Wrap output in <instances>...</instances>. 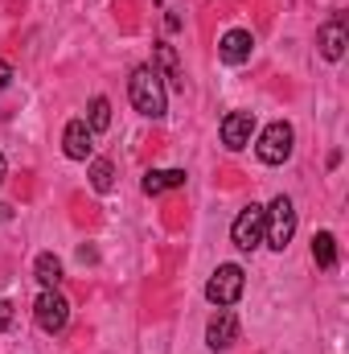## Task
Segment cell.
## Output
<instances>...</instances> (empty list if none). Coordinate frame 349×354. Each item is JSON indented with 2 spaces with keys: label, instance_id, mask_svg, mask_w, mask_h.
<instances>
[{
  "label": "cell",
  "instance_id": "obj_21",
  "mask_svg": "<svg viewBox=\"0 0 349 354\" xmlns=\"http://www.w3.org/2000/svg\"><path fill=\"white\" fill-rule=\"evenodd\" d=\"M0 181H4V153H0Z\"/></svg>",
  "mask_w": 349,
  "mask_h": 354
},
{
  "label": "cell",
  "instance_id": "obj_17",
  "mask_svg": "<svg viewBox=\"0 0 349 354\" xmlns=\"http://www.w3.org/2000/svg\"><path fill=\"white\" fill-rule=\"evenodd\" d=\"M87 128H90V132H107V128H111V103H107L103 95H94V99H90Z\"/></svg>",
  "mask_w": 349,
  "mask_h": 354
},
{
  "label": "cell",
  "instance_id": "obj_19",
  "mask_svg": "<svg viewBox=\"0 0 349 354\" xmlns=\"http://www.w3.org/2000/svg\"><path fill=\"white\" fill-rule=\"evenodd\" d=\"M8 322H12V305H8V301H0V330H4Z\"/></svg>",
  "mask_w": 349,
  "mask_h": 354
},
{
  "label": "cell",
  "instance_id": "obj_6",
  "mask_svg": "<svg viewBox=\"0 0 349 354\" xmlns=\"http://www.w3.org/2000/svg\"><path fill=\"white\" fill-rule=\"evenodd\" d=\"M263 231H267V214H263V206H243L239 210V218H235V227H230V239H235V248L239 252H255L263 243Z\"/></svg>",
  "mask_w": 349,
  "mask_h": 354
},
{
  "label": "cell",
  "instance_id": "obj_12",
  "mask_svg": "<svg viewBox=\"0 0 349 354\" xmlns=\"http://www.w3.org/2000/svg\"><path fill=\"white\" fill-rule=\"evenodd\" d=\"M140 185H144L148 198H157V194H165V189H181V185H185V169H148Z\"/></svg>",
  "mask_w": 349,
  "mask_h": 354
},
{
  "label": "cell",
  "instance_id": "obj_16",
  "mask_svg": "<svg viewBox=\"0 0 349 354\" xmlns=\"http://www.w3.org/2000/svg\"><path fill=\"white\" fill-rule=\"evenodd\" d=\"M90 189H99V194H111L115 189V165L111 161H90Z\"/></svg>",
  "mask_w": 349,
  "mask_h": 354
},
{
  "label": "cell",
  "instance_id": "obj_13",
  "mask_svg": "<svg viewBox=\"0 0 349 354\" xmlns=\"http://www.w3.org/2000/svg\"><path fill=\"white\" fill-rule=\"evenodd\" d=\"M33 276H37L41 288H58V284H62V260H58L54 252H41L37 264H33Z\"/></svg>",
  "mask_w": 349,
  "mask_h": 354
},
{
  "label": "cell",
  "instance_id": "obj_10",
  "mask_svg": "<svg viewBox=\"0 0 349 354\" xmlns=\"http://www.w3.org/2000/svg\"><path fill=\"white\" fill-rule=\"evenodd\" d=\"M62 149H66L70 161H87L90 153H94V132L87 128V120H70V124H66V132H62Z\"/></svg>",
  "mask_w": 349,
  "mask_h": 354
},
{
  "label": "cell",
  "instance_id": "obj_11",
  "mask_svg": "<svg viewBox=\"0 0 349 354\" xmlns=\"http://www.w3.org/2000/svg\"><path fill=\"white\" fill-rule=\"evenodd\" d=\"M251 50H255V37H251L247 29H230V33H222V41H218V58L230 62V66H243V62L251 58Z\"/></svg>",
  "mask_w": 349,
  "mask_h": 354
},
{
  "label": "cell",
  "instance_id": "obj_3",
  "mask_svg": "<svg viewBox=\"0 0 349 354\" xmlns=\"http://www.w3.org/2000/svg\"><path fill=\"white\" fill-rule=\"evenodd\" d=\"M243 288H247V272L239 264H218V272L210 276V284H206V297L218 305V309H230L239 297H243Z\"/></svg>",
  "mask_w": 349,
  "mask_h": 354
},
{
  "label": "cell",
  "instance_id": "obj_9",
  "mask_svg": "<svg viewBox=\"0 0 349 354\" xmlns=\"http://www.w3.org/2000/svg\"><path fill=\"white\" fill-rule=\"evenodd\" d=\"M235 338H239V317H235L230 309H218V313L210 317V326H206V342H210V351H230Z\"/></svg>",
  "mask_w": 349,
  "mask_h": 354
},
{
  "label": "cell",
  "instance_id": "obj_4",
  "mask_svg": "<svg viewBox=\"0 0 349 354\" xmlns=\"http://www.w3.org/2000/svg\"><path fill=\"white\" fill-rule=\"evenodd\" d=\"M292 140H296L292 124H288V120H275V124H267V128H263L255 153H259L263 165H283V161L292 157Z\"/></svg>",
  "mask_w": 349,
  "mask_h": 354
},
{
  "label": "cell",
  "instance_id": "obj_18",
  "mask_svg": "<svg viewBox=\"0 0 349 354\" xmlns=\"http://www.w3.org/2000/svg\"><path fill=\"white\" fill-rule=\"evenodd\" d=\"M8 83H12V66H8V62L0 58V91L8 87Z\"/></svg>",
  "mask_w": 349,
  "mask_h": 354
},
{
  "label": "cell",
  "instance_id": "obj_8",
  "mask_svg": "<svg viewBox=\"0 0 349 354\" xmlns=\"http://www.w3.org/2000/svg\"><path fill=\"white\" fill-rule=\"evenodd\" d=\"M251 132H255V115H251V111H230V115L222 120V145H226L230 153L247 149V145H251Z\"/></svg>",
  "mask_w": 349,
  "mask_h": 354
},
{
  "label": "cell",
  "instance_id": "obj_14",
  "mask_svg": "<svg viewBox=\"0 0 349 354\" xmlns=\"http://www.w3.org/2000/svg\"><path fill=\"white\" fill-rule=\"evenodd\" d=\"M312 260L321 268H337V239H333V231H317L312 235Z\"/></svg>",
  "mask_w": 349,
  "mask_h": 354
},
{
  "label": "cell",
  "instance_id": "obj_2",
  "mask_svg": "<svg viewBox=\"0 0 349 354\" xmlns=\"http://www.w3.org/2000/svg\"><path fill=\"white\" fill-rule=\"evenodd\" d=\"M263 214H267L263 243H267V248H275V252H283V248L292 243V235H296V206H292V198H288V194H279Z\"/></svg>",
  "mask_w": 349,
  "mask_h": 354
},
{
  "label": "cell",
  "instance_id": "obj_5",
  "mask_svg": "<svg viewBox=\"0 0 349 354\" xmlns=\"http://www.w3.org/2000/svg\"><path fill=\"white\" fill-rule=\"evenodd\" d=\"M33 322H37L46 334H62L66 322H70V301H66L58 288H46V292L37 297V305H33Z\"/></svg>",
  "mask_w": 349,
  "mask_h": 354
},
{
  "label": "cell",
  "instance_id": "obj_7",
  "mask_svg": "<svg viewBox=\"0 0 349 354\" xmlns=\"http://www.w3.org/2000/svg\"><path fill=\"white\" fill-rule=\"evenodd\" d=\"M317 46L329 62H341L346 58V46H349V29H346V17H333L329 25L317 29Z\"/></svg>",
  "mask_w": 349,
  "mask_h": 354
},
{
  "label": "cell",
  "instance_id": "obj_20",
  "mask_svg": "<svg viewBox=\"0 0 349 354\" xmlns=\"http://www.w3.org/2000/svg\"><path fill=\"white\" fill-rule=\"evenodd\" d=\"M8 218H12V206H4V202H0V223H8Z\"/></svg>",
  "mask_w": 349,
  "mask_h": 354
},
{
  "label": "cell",
  "instance_id": "obj_1",
  "mask_svg": "<svg viewBox=\"0 0 349 354\" xmlns=\"http://www.w3.org/2000/svg\"><path fill=\"white\" fill-rule=\"evenodd\" d=\"M128 95H132V107L148 120H165V83H161V71L157 66H136L132 71V83H128Z\"/></svg>",
  "mask_w": 349,
  "mask_h": 354
},
{
  "label": "cell",
  "instance_id": "obj_15",
  "mask_svg": "<svg viewBox=\"0 0 349 354\" xmlns=\"http://www.w3.org/2000/svg\"><path fill=\"white\" fill-rule=\"evenodd\" d=\"M157 62H161L165 79H169L177 91H185V79H181V62H177V50L169 46V41H157Z\"/></svg>",
  "mask_w": 349,
  "mask_h": 354
}]
</instances>
